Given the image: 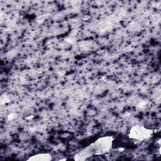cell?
Masks as SVG:
<instances>
[{
  "instance_id": "2",
  "label": "cell",
  "mask_w": 161,
  "mask_h": 161,
  "mask_svg": "<svg viewBox=\"0 0 161 161\" xmlns=\"http://www.w3.org/2000/svg\"><path fill=\"white\" fill-rule=\"evenodd\" d=\"M152 133L153 131L151 130H148L141 126H135L131 128L129 136L135 140L143 141L152 136Z\"/></svg>"
},
{
  "instance_id": "1",
  "label": "cell",
  "mask_w": 161,
  "mask_h": 161,
  "mask_svg": "<svg viewBox=\"0 0 161 161\" xmlns=\"http://www.w3.org/2000/svg\"><path fill=\"white\" fill-rule=\"evenodd\" d=\"M113 138L111 136H104L99 138L91 145L86 148L84 150L77 155V160H84L92 154H103L108 151L111 147Z\"/></svg>"
},
{
  "instance_id": "3",
  "label": "cell",
  "mask_w": 161,
  "mask_h": 161,
  "mask_svg": "<svg viewBox=\"0 0 161 161\" xmlns=\"http://www.w3.org/2000/svg\"><path fill=\"white\" fill-rule=\"evenodd\" d=\"M28 160H51L52 157L48 153H41V154H37L35 155H33V157H30Z\"/></svg>"
}]
</instances>
